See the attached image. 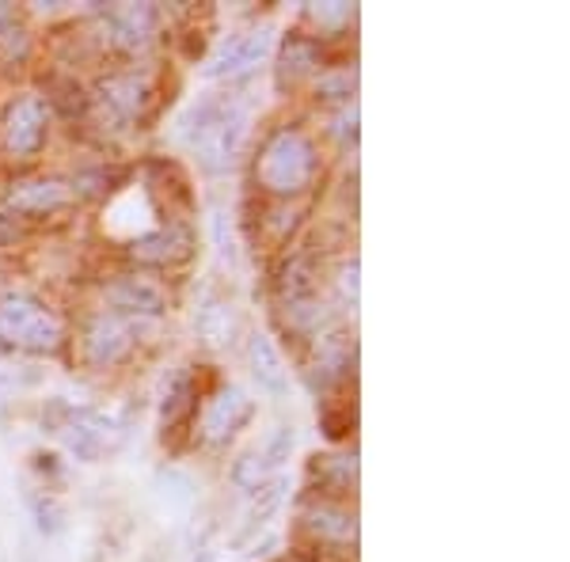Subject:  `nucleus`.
<instances>
[{"mask_svg": "<svg viewBox=\"0 0 570 562\" xmlns=\"http://www.w3.org/2000/svg\"><path fill=\"white\" fill-rule=\"evenodd\" d=\"M247 134H252V110L236 96H209L183 118V137L209 175H225L236 168Z\"/></svg>", "mask_w": 570, "mask_h": 562, "instance_id": "1", "label": "nucleus"}, {"mask_svg": "<svg viewBox=\"0 0 570 562\" xmlns=\"http://www.w3.org/2000/svg\"><path fill=\"white\" fill-rule=\"evenodd\" d=\"M316 145H312V137L301 126H278L263 141L259 156H255V183H259V190L285 201L293 195H305L316 183Z\"/></svg>", "mask_w": 570, "mask_h": 562, "instance_id": "2", "label": "nucleus"}, {"mask_svg": "<svg viewBox=\"0 0 570 562\" xmlns=\"http://www.w3.org/2000/svg\"><path fill=\"white\" fill-rule=\"evenodd\" d=\"M66 343V319L31 293L0 297V346L20 354H58Z\"/></svg>", "mask_w": 570, "mask_h": 562, "instance_id": "3", "label": "nucleus"}, {"mask_svg": "<svg viewBox=\"0 0 570 562\" xmlns=\"http://www.w3.org/2000/svg\"><path fill=\"white\" fill-rule=\"evenodd\" d=\"M145 327H149L145 319L118 316V312H110V308L96 312L85 324V331H80V357H85V365L91 368L122 365L137 349V343H141Z\"/></svg>", "mask_w": 570, "mask_h": 562, "instance_id": "4", "label": "nucleus"}, {"mask_svg": "<svg viewBox=\"0 0 570 562\" xmlns=\"http://www.w3.org/2000/svg\"><path fill=\"white\" fill-rule=\"evenodd\" d=\"M99 115L115 126H134L156 110V77L149 69H118L99 85Z\"/></svg>", "mask_w": 570, "mask_h": 562, "instance_id": "5", "label": "nucleus"}, {"mask_svg": "<svg viewBox=\"0 0 570 562\" xmlns=\"http://www.w3.org/2000/svg\"><path fill=\"white\" fill-rule=\"evenodd\" d=\"M46 137H50V110L39 96H20L12 99L0 122V141L12 160H31L42 152Z\"/></svg>", "mask_w": 570, "mask_h": 562, "instance_id": "6", "label": "nucleus"}, {"mask_svg": "<svg viewBox=\"0 0 570 562\" xmlns=\"http://www.w3.org/2000/svg\"><path fill=\"white\" fill-rule=\"evenodd\" d=\"M274 50V27H247V31L233 34L220 50L214 53V61L206 66V77L214 80H233L252 72L255 66H263Z\"/></svg>", "mask_w": 570, "mask_h": 562, "instance_id": "7", "label": "nucleus"}, {"mask_svg": "<svg viewBox=\"0 0 570 562\" xmlns=\"http://www.w3.org/2000/svg\"><path fill=\"white\" fill-rule=\"evenodd\" d=\"M107 300H110V312L145 319V324L164 316L171 304L168 289L156 278H149V274H122V278H115L107 285Z\"/></svg>", "mask_w": 570, "mask_h": 562, "instance_id": "8", "label": "nucleus"}, {"mask_svg": "<svg viewBox=\"0 0 570 562\" xmlns=\"http://www.w3.org/2000/svg\"><path fill=\"white\" fill-rule=\"evenodd\" d=\"M293 445H297V433H293V426H278L271 437L263 441V448H252V453H244L240 460H236L233 483L240 486V491H263V486L271 483V475L278 472L285 460H289Z\"/></svg>", "mask_w": 570, "mask_h": 562, "instance_id": "9", "label": "nucleus"}, {"mask_svg": "<svg viewBox=\"0 0 570 562\" xmlns=\"http://www.w3.org/2000/svg\"><path fill=\"white\" fill-rule=\"evenodd\" d=\"M255 414V403L247 400L244 388H220L214 400L206 403V411H202V437L209 441V445H225V441H233L236 433H240L247 422H252Z\"/></svg>", "mask_w": 570, "mask_h": 562, "instance_id": "10", "label": "nucleus"}, {"mask_svg": "<svg viewBox=\"0 0 570 562\" xmlns=\"http://www.w3.org/2000/svg\"><path fill=\"white\" fill-rule=\"evenodd\" d=\"M130 255L145 266H179L195 255V233L179 220H168V225L137 236L130 244Z\"/></svg>", "mask_w": 570, "mask_h": 562, "instance_id": "11", "label": "nucleus"}, {"mask_svg": "<svg viewBox=\"0 0 570 562\" xmlns=\"http://www.w3.org/2000/svg\"><path fill=\"white\" fill-rule=\"evenodd\" d=\"M4 201L12 214L39 220V217H53V214H61V209H69L72 190L61 179H16L12 187H8Z\"/></svg>", "mask_w": 570, "mask_h": 562, "instance_id": "12", "label": "nucleus"}, {"mask_svg": "<svg viewBox=\"0 0 570 562\" xmlns=\"http://www.w3.org/2000/svg\"><path fill=\"white\" fill-rule=\"evenodd\" d=\"M61 433H66L69 453L80 456V460H99L104 453H110L118 441H122L118 422L107 418V414H99V411H77Z\"/></svg>", "mask_w": 570, "mask_h": 562, "instance_id": "13", "label": "nucleus"}, {"mask_svg": "<svg viewBox=\"0 0 570 562\" xmlns=\"http://www.w3.org/2000/svg\"><path fill=\"white\" fill-rule=\"evenodd\" d=\"M156 8L153 4H118V8H107L104 12V39L118 50H137L153 39L156 31Z\"/></svg>", "mask_w": 570, "mask_h": 562, "instance_id": "14", "label": "nucleus"}, {"mask_svg": "<svg viewBox=\"0 0 570 562\" xmlns=\"http://www.w3.org/2000/svg\"><path fill=\"white\" fill-rule=\"evenodd\" d=\"M301 521L320 543H335V548H346L357 536L354 510H346L343 502H312Z\"/></svg>", "mask_w": 570, "mask_h": 562, "instance_id": "15", "label": "nucleus"}, {"mask_svg": "<svg viewBox=\"0 0 570 562\" xmlns=\"http://www.w3.org/2000/svg\"><path fill=\"white\" fill-rule=\"evenodd\" d=\"M247 362H252V373H255V381H259L263 392H271V395L289 392V368H285L278 346L271 343V335L247 338Z\"/></svg>", "mask_w": 570, "mask_h": 562, "instance_id": "16", "label": "nucleus"}, {"mask_svg": "<svg viewBox=\"0 0 570 562\" xmlns=\"http://www.w3.org/2000/svg\"><path fill=\"white\" fill-rule=\"evenodd\" d=\"M282 300L285 304H301V300H312L320 297V270H316V259L308 252L293 255L282 270Z\"/></svg>", "mask_w": 570, "mask_h": 562, "instance_id": "17", "label": "nucleus"}, {"mask_svg": "<svg viewBox=\"0 0 570 562\" xmlns=\"http://www.w3.org/2000/svg\"><path fill=\"white\" fill-rule=\"evenodd\" d=\"M240 331V316H236V308L228 300H206L198 312V335L206 338L209 346H228L233 343V335Z\"/></svg>", "mask_w": 570, "mask_h": 562, "instance_id": "18", "label": "nucleus"}, {"mask_svg": "<svg viewBox=\"0 0 570 562\" xmlns=\"http://www.w3.org/2000/svg\"><path fill=\"white\" fill-rule=\"evenodd\" d=\"M320 58H324V50L312 34H289L282 50V80L293 85V80L308 77L312 69H320Z\"/></svg>", "mask_w": 570, "mask_h": 562, "instance_id": "19", "label": "nucleus"}, {"mask_svg": "<svg viewBox=\"0 0 570 562\" xmlns=\"http://www.w3.org/2000/svg\"><path fill=\"white\" fill-rule=\"evenodd\" d=\"M27 53H31V34L12 8L0 4V66H20Z\"/></svg>", "mask_w": 570, "mask_h": 562, "instance_id": "20", "label": "nucleus"}, {"mask_svg": "<svg viewBox=\"0 0 570 562\" xmlns=\"http://www.w3.org/2000/svg\"><path fill=\"white\" fill-rule=\"evenodd\" d=\"M351 362H354V343H346L343 335L320 338V357H316L320 384H331V381H338V376H346Z\"/></svg>", "mask_w": 570, "mask_h": 562, "instance_id": "21", "label": "nucleus"}, {"mask_svg": "<svg viewBox=\"0 0 570 562\" xmlns=\"http://www.w3.org/2000/svg\"><path fill=\"white\" fill-rule=\"evenodd\" d=\"M198 407V388H195V376L183 373L176 384L168 388V400H164V433L183 426V422L195 414Z\"/></svg>", "mask_w": 570, "mask_h": 562, "instance_id": "22", "label": "nucleus"}, {"mask_svg": "<svg viewBox=\"0 0 570 562\" xmlns=\"http://www.w3.org/2000/svg\"><path fill=\"white\" fill-rule=\"evenodd\" d=\"M50 103H58L69 118H85L88 110H91V99L85 96V91H80L77 80H58V85H53Z\"/></svg>", "mask_w": 570, "mask_h": 562, "instance_id": "23", "label": "nucleus"}, {"mask_svg": "<svg viewBox=\"0 0 570 562\" xmlns=\"http://www.w3.org/2000/svg\"><path fill=\"white\" fill-rule=\"evenodd\" d=\"M282 491H285V479H274V483H266L259 491V502H255V510L247 513V529H263L266 517H271L274 510L282 505Z\"/></svg>", "mask_w": 570, "mask_h": 562, "instance_id": "24", "label": "nucleus"}, {"mask_svg": "<svg viewBox=\"0 0 570 562\" xmlns=\"http://www.w3.org/2000/svg\"><path fill=\"white\" fill-rule=\"evenodd\" d=\"M35 513H39V529L42 532H58L61 529V510L53 502H42V497H35Z\"/></svg>", "mask_w": 570, "mask_h": 562, "instance_id": "25", "label": "nucleus"}, {"mask_svg": "<svg viewBox=\"0 0 570 562\" xmlns=\"http://www.w3.org/2000/svg\"><path fill=\"white\" fill-rule=\"evenodd\" d=\"M312 16L320 20V27H335V23H346L354 16V8L346 4H327V8H312Z\"/></svg>", "mask_w": 570, "mask_h": 562, "instance_id": "26", "label": "nucleus"}, {"mask_svg": "<svg viewBox=\"0 0 570 562\" xmlns=\"http://www.w3.org/2000/svg\"><path fill=\"white\" fill-rule=\"evenodd\" d=\"M338 285H343V297L346 300H357V259H351L343 266V274H338Z\"/></svg>", "mask_w": 570, "mask_h": 562, "instance_id": "27", "label": "nucleus"}, {"mask_svg": "<svg viewBox=\"0 0 570 562\" xmlns=\"http://www.w3.org/2000/svg\"><path fill=\"white\" fill-rule=\"evenodd\" d=\"M354 88V77L343 72V77H331V80H320V91H335V96H351Z\"/></svg>", "mask_w": 570, "mask_h": 562, "instance_id": "28", "label": "nucleus"}, {"mask_svg": "<svg viewBox=\"0 0 570 562\" xmlns=\"http://www.w3.org/2000/svg\"><path fill=\"white\" fill-rule=\"evenodd\" d=\"M354 122H357V110L354 107H343V115L335 118V134L338 137H346V134L354 137Z\"/></svg>", "mask_w": 570, "mask_h": 562, "instance_id": "29", "label": "nucleus"}, {"mask_svg": "<svg viewBox=\"0 0 570 562\" xmlns=\"http://www.w3.org/2000/svg\"><path fill=\"white\" fill-rule=\"evenodd\" d=\"M20 236V225H12L4 214H0V244H8V239H16Z\"/></svg>", "mask_w": 570, "mask_h": 562, "instance_id": "30", "label": "nucleus"}]
</instances>
